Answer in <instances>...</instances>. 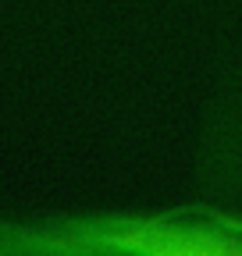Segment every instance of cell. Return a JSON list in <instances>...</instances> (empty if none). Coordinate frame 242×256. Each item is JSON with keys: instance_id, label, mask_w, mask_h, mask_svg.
I'll list each match as a JSON object with an SVG mask.
<instances>
[{"instance_id": "cell-1", "label": "cell", "mask_w": 242, "mask_h": 256, "mask_svg": "<svg viewBox=\"0 0 242 256\" xmlns=\"http://www.w3.org/2000/svg\"><path fill=\"white\" fill-rule=\"evenodd\" d=\"M82 246L128 249V252H168V256H210L242 252V217L203 206V214H164V217H110L75 228Z\"/></svg>"}, {"instance_id": "cell-2", "label": "cell", "mask_w": 242, "mask_h": 256, "mask_svg": "<svg viewBox=\"0 0 242 256\" xmlns=\"http://www.w3.org/2000/svg\"><path fill=\"white\" fill-rule=\"evenodd\" d=\"M196 196L221 214L242 206V72H235L206 107L196 150Z\"/></svg>"}]
</instances>
